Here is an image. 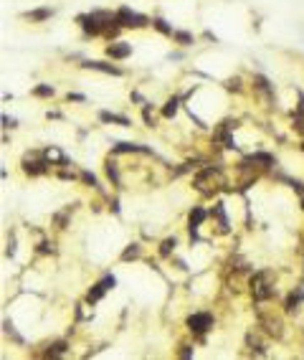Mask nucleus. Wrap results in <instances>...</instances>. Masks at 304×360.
I'll return each instance as SVG.
<instances>
[{"label":"nucleus","mask_w":304,"mask_h":360,"mask_svg":"<svg viewBox=\"0 0 304 360\" xmlns=\"http://www.w3.org/2000/svg\"><path fill=\"white\" fill-rule=\"evenodd\" d=\"M178 107H180V99L178 97H172V99H167L165 102V107H162V117H175V112H178Z\"/></svg>","instance_id":"obj_16"},{"label":"nucleus","mask_w":304,"mask_h":360,"mask_svg":"<svg viewBox=\"0 0 304 360\" xmlns=\"http://www.w3.org/2000/svg\"><path fill=\"white\" fill-rule=\"evenodd\" d=\"M46 165H48V162H43V160H31V155L23 160V170L31 173V175H41V173H46Z\"/></svg>","instance_id":"obj_9"},{"label":"nucleus","mask_w":304,"mask_h":360,"mask_svg":"<svg viewBox=\"0 0 304 360\" xmlns=\"http://www.w3.org/2000/svg\"><path fill=\"white\" fill-rule=\"evenodd\" d=\"M114 284H117V279H114V277H104V279H102L99 284H94V287H91V292L86 294V302H89V304L99 302V299H102V297H104V294H107L109 289L114 287Z\"/></svg>","instance_id":"obj_5"},{"label":"nucleus","mask_w":304,"mask_h":360,"mask_svg":"<svg viewBox=\"0 0 304 360\" xmlns=\"http://www.w3.org/2000/svg\"><path fill=\"white\" fill-rule=\"evenodd\" d=\"M51 15H54V10H51V8H38V10L26 13L23 18H26V20H31V23H41V20H46V18H51Z\"/></svg>","instance_id":"obj_12"},{"label":"nucleus","mask_w":304,"mask_h":360,"mask_svg":"<svg viewBox=\"0 0 304 360\" xmlns=\"http://www.w3.org/2000/svg\"><path fill=\"white\" fill-rule=\"evenodd\" d=\"M172 249H175V238L162 241V246H160V256H170V254H172Z\"/></svg>","instance_id":"obj_22"},{"label":"nucleus","mask_w":304,"mask_h":360,"mask_svg":"<svg viewBox=\"0 0 304 360\" xmlns=\"http://www.w3.org/2000/svg\"><path fill=\"white\" fill-rule=\"evenodd\" d=\"M114 18H117V23H119L122 28H145V26L150 23L142 13L130 10V8H119V10L114 13Z\"/></svg>","instance_id":"obj_3"},{"label":"nucleus","mask_w":304,"mask_h":360,"mask_svg":"<svg viewBox=\"0 0 304 360\" xmlns=\"http://www.w3.org/2000/svg\"><path fill=\"white\" fill-rule=\"evenodd\" d=\"M81 66H84V69H91V71L112 74V76H122V69H119V66H114V64H107V61H84Z\"/></svg>","instance_id":"obj_7"},{"label":"nucleus","mask_w":304,"mask_h":360,"mask_svg":"<svg viewBox=\"0 0 304 360\" xmlns=\"http://www.w3.org/2000/svg\"><path fill=\"white\" fill-rule=\"evenodd\" d=\"M254 86L261 91V94H266V97H271V84L266 81V76H261V74H256L254 76Z\"/></svg>","instance_id":"obj_15"},{"label":"nucleus","mask_w":304,"mask_h":360,"mask_svg":"<svg viewBox=\"0 0 304 360\" xmlns=\"http://www.w3.org/2000/svg\"><path fill=\"white\" fill-rule=\"evenodd\" d=\"M195 188L203 193V196H211L213 190H218L221 185H223V175H221V170L218 167H206L203 173H198L195 175Z\"/></svg>","instance_id":"obj_1"},{"label":"nucleus","mask_w":304,"mask_h":360,"mask_svg":"<svg viewBox=\"0 0 304 360\" xmlns=\"http://www.w3.org/2000/svg\"><path fill=\"white\" fill-rule=\"evenodd\" d=\"M172 38H175L180 46H193V43H195V38H193L188 31H175V33H172Z\"/></svg>","instance_id":"obj_17"},{"label":"nucleus","mask_w":304,"mask_h":360,"mask_svg":"<svg viewBox=\"0 0 304 360\" xmlns=\"http://www.w3.org/2000/svg\"><path fill=\"white\" fill-rule=\"evenodd\" d=\"M152 26H155L160 33H165V36H172V33H175V31L167 26V20H165V18H152Z\"/></svg>","instance_id":"obj_18"},{"label":"nucleus","mask_w":304,"mask_h":360,"mask_svg":"<svg viewBox=\"0 0 304 360\" xmlns=\"http://www.w3.org/2000/svg\"><path fill=\"white\" fill-rule=\"evenodd\" d=\"M3 125H5V127H15V119H10L8 114H3Z\"/></svg>","instance_id":"obj_27"},{"label":"nucleus","mask_w":304,"mask_h":360,"mask_svg":"<svg viewBox=\"0 0 304 360\" xmlns=\"http://www.w3.org/2000/svg\"><path fill=\"white\" fill-rule=\"evenodd\" d=\"M33 97H54V86L51 84H41L33 89Z\"/></svg>","instance_id":"obj_19"},{"label":"nucleus","mask_w":304,"mask_h":360,"mask_svg":"<svg viewBox=\"0 0 304 360\" xmlns=\"http://www.w3.org/2000/svg\"><path fill=\"white\" fill-rule=\"evenodd\" d=\"M99 119L102 122H109V125H119V127H130L132 122L122 114H112V112H99Z\"/></svg>","instance_id":"obj_10"},{"label":"nucleus","mask_w":304,"mask_h":360,"mask_svg":"<svg viewBox=\"0 0 304 360\" xmlns=\"http://www.w3.org/2000/svg\"><path fill=\"white\" fill-rule=\"evenodd\" d=\"M248 345H251V348H256V353H264V343H261L256 335H248Z\"/></svg>","instance_id":"obj_24"},{"label":"nucleus","mask_w":304,"mask_h":360,"mask_svg":"<svg viewBox=\"0 0 304 360\" xmlns=\"http://www.w3.org/2000/svg\"><path fill=\"white\" fill-rule=\"evenodd\" d=\"M140 256V246L137 244H132L130 249H124V254H122V261H130V259H137Z\"/></svg>","instance_id":"obj_21"},{"label":"nucleus","mask_w":304,"mask_h":360,"mask_svg":"<svg viewBox=\"0 0 304 360\" xmlns=\"http://www.w3.org/2000/svg\"><path fill=\"white\" fill-rule=\"evenodd\" d=\"M251 292H254V299L264 302L269 297H274V274L271 272H259L251 277Z\"/></svg>","instance_id":"obj_2"},{"label":"nucleus","mask_w":304,"mask_h":360,"mask_svg":"<svg viewBox=\"0 0 304 360\" xmlns=\"http://www.w3.org/2000/svg\"><path fill=\"white\" fill-rule=\"evenodd\" d=\"M114 152H152L150 147H142V145H132V142H119L114 147Z\"/></svg>","instance_id":"obj_13"},{"label":"nucleus","mask_w":304,"mask_h":360,"mask_svg":"<svg viewBox=\"0 0 304 360\" xmlns=\"http://www.w3.org/2000/svg\"><path fill=\"white\" fill-rule=\"evenodd\" d=\"M297 304H299V294H294V292H292V294L287 297V312H294V307H297Z\"/></svg>","instance_id":"obj_23"},{"label":"nucleus","mask_w":304,"mask_h":360,"mask_svg":"<svg viewBox=\"0 0 304 360\" xmlns=\"http://www.w3.org/2000/svg\"><path fill=\"white\" fill-rule=\"evenodd\" d=\"M107 175H109V180H112L114 185H119V173H117V165H114L112 160H107Z\"/></svg>","instance_id":"obj_20"},{"label":"nucleus","mask_w":304,"mask_h":360,"mask_svg":"<svg viewBox=\"0 0 304 360\" xmlns=\"http://www.w3.org/2000/svg\"><path fill=\"white\" fill-rule=\"evenodd\" d=\"M188 327H190L193 332H208V330L213 327V317H211L208 312H195V315L188 317Z\"/></svg>","instance_id":"obj_4"},{"label":"nucleus","mask_w":304,"mask_h":360,"mask_svg":"<svg viewBox=\"0 0 304 360\" xmlns=\"http://www.w3.org/2000/svg\"><path fill=\"white\" fill-rule=\"evenodd\" d=\"M206 216H208V213H206L203 208H198V206H195V208L190 211V218H188V223H190V233H193V236H195L198 226H200V223L206 221Z\"/></svg>","instance_id":"obj_11"},{"label":"nucleus","mask_w":304,"mask_h":360,"mask_svg":"<svg viewBox=\"0 0 304 360\" xmlns=\"http://www.w3.org/2000/svg\"><path fill=\"white\" fill-rule=\"evenodd\" d=\"M130 54H132V46H130L127 41H114V43L107 46V56H109V59L122 61V59H127Z\"/></svg>","instance_id":"obj_6"},{"label":"nucleus","mask_w":304,"mask_h":360,"mask_svg":"<svg viewBox=\"0 0 304 360\" xmlns=\"http://www.w3.org/2000/svg\"><path fill=\"white\" fill-rule=\"evenodd\" d=\"M64 350H66V345H64V343H56V345H54V350H48V355H54V358H56V355H64Z\"/></svg>","instance_id":"obj_25"},{"label":"nucleus","mask_w":304,"mask_h":360,"mask_svg":"<svg viewBox=\"0 0 304 360\" xmlns=\"http://www.w3.org/2000/svg\"><path fill=\"white\" fill-rule=\"evenodd\" d=\"M213 216L218 218V226H221V231L226 233L228 231V218H226V211H223V203H216V206H213Z\"/></svg>","instance_id":"obj_14"},{"label":"nucleus","mask_w":304,"mask_h":360,"mask_svg":"<svg viewBox=\"0 0 304 360\" xmlns=\"http://www.w3.org/2000/svg\"><path fill=\"white\" fill-rule=\"evenodd\" d=\"M81 180H84V183H86V185H96V178H94V175H91V173H86V170H84V173H81Z\"/></svg>","instance_id":"obj_26"},{"label":"nucleus","mask_w":304,"mask_h":360,"mask_svg":"<svg viewBox=\"0 0 304 360\" xmlns=\"http://www.w3.org/2000/svg\"><path fill=\"white\" fill-rule=\"evenodd\" d=\"M86 97L84 94H69V102H84Z\"/></svg>","instance_id":"obj_28"},{"label":"nucleus","mask_w":304,"mask_h":360,"mask_svg":"<svg viewBox=\"0 0 304 360\" xmlns=\"http://www.w3.org/2000/svg\"><path fill=\"white\" fill-rule=\"evenodd\" d=\"M259 320H261V325L266 327V332H269V335H274L276 340L284 335V330H282V320H279V317H266V315L261 312V315H259Z\"/></svg>","instance_id":"obj_8"}]
</instances>
